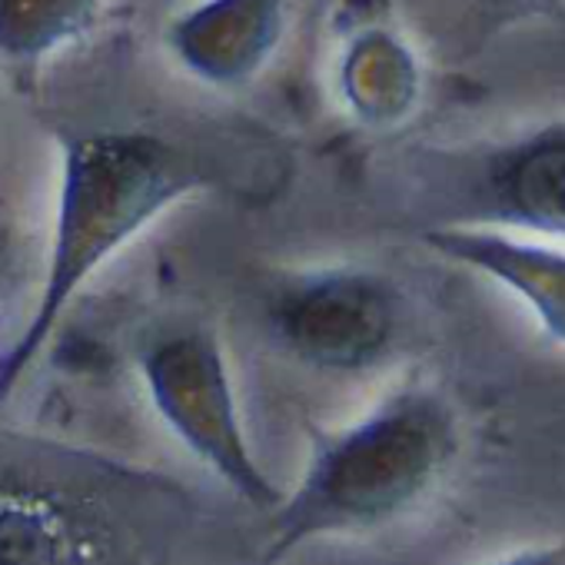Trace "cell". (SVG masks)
Instances as JSON below:
<instances>
[{"label":"cell","mask_w":565,"mask_h":565,"mask_svg":"<svg viewBox=\"0 0 565 565\" xmlns=\"http://www.w3.org/2000/svg\"><path fill=\"white\" fill-rule=\"evenodd\" d=\"M0 565H100L81 512L24 482L0 479Z\"/></svg>","instance_id":"ba28073f"},{"label":"cell","mask_w":565,"mask_h":565,"mask_svg":"<svg viewBox=\"0 0 565 565\" xmlns=\"http://www.w3.org/2000/svg\"><path fill=\"white\" fill-rule=\"evenodd\" d=\"M104 0H0V54L38 61L90 28Z\"/></svg>","instance_id":"9c48e42d"},{"label":"cell","mask_w":565,"mask_h":565,"mask_svg":"<svg viewBox=\"0 0 565 565\" xmlns=\"http://www.w3.org/2000/svg\"><path fill=\"white\" fill-rule=\"evenodd\" d=\"M150 403L173 436L253 509H276L282 492L263 472L246 439L220 343L206 330H177L140 356Z\"/></svg>","instance_id":"277c9868"},{"label":"cell","mask_w":565,"mask_h":565,"mask_svg":"<svg viewBox=\"0 0 565 565\" xmlns=\"http://www.w3.org/2000/svg\"><path fill=\"white\" fill-rule=\"evenodd\" d=\"M429 226L565 243V117L416 160Z\"/></svg>","instance_id":"3957f363"},{"label":"cell","mask_w":565,"mask_h":565,"mask_svg":"<svg viewBox=\"0 0 565 565\" xmlns=\"http://www.w3.org/2000/svg\"><path fill=\"white\" fill-rule=\"evenodd\" d=\"M282 31V0H206L180 18L170 44L186 71L213 84H243L273 54Z\"/></svg>","instance_id":"52a82bcc"},{"label":"cell","mask_w":565,"mask_h":565,"mask_svg":"<svg viewBox=\"0 0 565 565\" xmlns=\"http://www.w3.org/2000/svg\"><path fill=\"white\" fill-rule=\"evenodd\" d=\"M492 565H565V548L562 545H532V548L509 552V555L495 558Z\"/></svg>","instance_id":"8fae6325"},{"label":"cell","mask_w":565,"mask_h":565,"mask_svg":"<svg viewBox=\"0 0 565 565\" xmlns=\"http://www.w3.org/2000/svg\"><path fill=\"white\" fill-rule=\"evenodd\" d=\"M419 239L436 256L502 287L552 343L565 347V243L466 226H426Z\"/></svg>","instance_id":"8992f818"},{"label":"cell","mask_w":565,"mask_h":565,"mask_svg":"<svg viewBox=\"0 0 565 565\" xmlns=\"http://www.w3.org/2000/svg\"><path fill=\"white\" fill-rule=\"evenodd\" d=\"M459 449V413L439 390L390 393L313 449L300 486L273 509L266 558L310 539L370 532L409 515L439 489Z\"/></svg>","instance_id":"6da1fadb"},{"label":"cell","mask_w":565,"mask_h":565,"mask_svg":"<svg viewBox=\"0 0 565 565\" xmlns=\"http://www.w3.org/2000/svg\"><path fill=\"white\" fill-rule=\"evenodd\" d=\"M203 186L196 160L140 130H94L64 140L54 239L38 307L0 356V399L34 366L84 282L163 210Z\"/></svg>","instance_id":"7a4b0ae2"},{"label":"cell","mask_w":565,"mask_h":565,"mask_svg":"<svg viewBox=\"0 0 565 565\" xmlns=\"http://www.w3.org/2000/svg\"><path fill=\"white\" fill-rule=\"evenodd\" d=\"M462 14L469 18V34L476 41H486L505 28L535 21V18H552L565 0H459Z\"/></svg>","instance_id":"30bf717a"},{"label":"cell","mask_w":565,"mask_h":565,"mask_svg":"<svg viewBox=\"0 0 565 565\" xmlns=\"http://www.w3.org/2000/svg\"><path fill=\"white\" fill-rule=\"evenodd\" d=\"M406 323L399 287L363 266L310 273L279 294L273 330L294 356L320 370L360 373L383 363Z\"/></svg>","instance_id":"5b68a950"}]
</instances>
